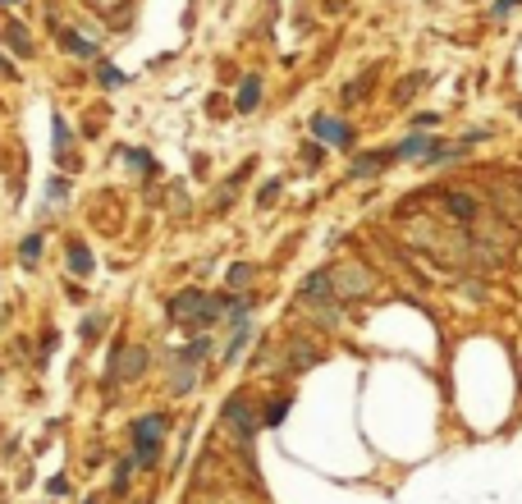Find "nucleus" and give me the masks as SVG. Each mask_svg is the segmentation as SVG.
Returning a JSON list of instances; mask_svg holds the SVG:
<instances>
[{"label":"nucleus","instance_id":"5","mask_svg":"<svg viewBox=\"0 0 522 504\" xmlns=\"http://www.w3.org/2000/svg\"><path fill=\"white\" fill-rule=\"evenodd\" d=\"M69 270L74 275H92V252H87V244H69Z\"/></svg>","mask_w":522,"mask_h":504},{"label":"nucleus","instance_id":"16","mask_svg":"<svg viewBox=\"0 0 522 504\" xmlns=\"http://www.w3.org/2000/svg\"><path fill=\"white\" fill-rule=\"evenodd\" d=\"M248 280H253V266H234V270H229V285H248Z\"/></svg>","mask_w":522,"mask_h":504},{"label":"nucleus","instance_id":"18","mask_svg":"<svg viewBox=\"0 0 522 504\" xmlns=\"http://www.w3.org/2000/svg\"><path fill=\"white\" fill-rule=\"evenodd\" d=\"M55 147H69V129H64V120H55Z\"/></svg>","mask_w":522,"mask_h":504},{"label":"nucleus","instance_id":"14","mask_svg":"<svg viewBox=\"0 0 522 504\" xmlns=\"http://www.w3.org/2000/svg\"><path fill=\"white\" fill-rule=\"evenodd\" d=\"M449 211H453V216H463V220H468V216H472V211H477V207H472L468 197H449Z\"/></svg>","mask_w":522,"mask_h":504},{"label":"nucleus","instance_id":"8","mask_svg":"<svg viewBox=\"0 0 522 504\" xmlns=\"http://www.w3.org/2000/svg\"><path fill=\"white\" fill-rule=\"evenodd\" d=\"M261 101V79H243V87H238V110H253V105Z\"/></svg>","mask_w":522,"mask_h":504},{"label":"nucleus","instance_id":"4","mask_svg":"<svg viewBox=\"0 0 522 504\" xmlns=\"http://www.w3.org/2000/svg\"><path fill=\"white\" fill-rule=\"evenodd\" d=\"M312 129L321 133L325 142H340V147H344L348 138H353V133H348V124H340V120H312Z\"/></svg>","mask_w":522,"mask_h":504},{"label":"nucleus","instance_id":"9","mask_svg":"<svg viewBox=\"0 0 522 504\" xmlns=\"http://www.w3.org/2000/svg\"><path fill=\"white\" fill-rule=\"evenodd\" d=\"M5 37H9V46H14L18 55H33V42H28V28H23V23H9Z\"/></svg>","mask_w":522,"mask_h":504},{"label":"nucleus","instance_id":"20","mask_svg":"<svg viewBox=\"0 0 522 504\" xmlns=\"http://www.w3.org/2000/svg\"><path fill=\"white\" fill-rule=\"evenodd\" d=\"M5 5H18V0H5Z\"/></svg>","mask_w":522,"mask_h":504},{"label":"nucleus","instance_id":"13","mask_svg":"<svg viewBox=\"0 0 522 504\" xmlns=\"http://www.w3.org/2000/svg\"><path fill=\"white\" fill-rule=\"evenodd\" d=\"M129 472H133V459H124L120 468H115V491H124V486H129Z\"/></svg>","mask_w":522,"mask_h":504},{"label":"nucleus","instance_id":"17","mask_svg":"<svg viewBox=\"0 0 522 504\" xmlns=\"http://www.w3.org/2000/svg\"><path fill=\"white\" fill-rule=\"evenodd\" d=\"M101 83H105V87H120V83H124V74H120V69H110V64H105V69H101Z\"/></svg>","mask_w":522,"mask_h":504},{"label":"nucleus","instance_id":"12","mask_svg":"<svg viewBox=\"0 0 522 504\" xmlns=\"http://www.w3.org/2000/svg\"><path fill=\"white\" fill-rule=\"evenodd\" d=\"M427 147H431L427 138H408V142H403L399 151H394V156H417V151H427Z\"/></svg>","mask_w":522,"mask_h":504},{"label":"nucleus","instance_id":"21","mask_svg":"<svg viewBox=\"0 0 522 504\" xmlns=\"http://www.w3.org/2000/svg\"><path fill=\"white\" fill-rule=\"evenodd\" d=\"M87 504H96V500H87Z\"/></svg>","mask_w":522,"mask_h":504},{"label":"nucleus","instance_id":"7","mask_svg":"<svg viewBox=\"0 0 522 504\" xmlns=\"http://www.w3.org/2000/svg\"><path fill=\"white\" fill-rule=\"evenodd\" d=\"M142 367H147V353H142V348H124L120 353V376H138Z\"/></svg>","mask_w":522,"mask_h":504},{"label":"nucleus","instance_id":"15","mask_svg":"<svg viewBox=\"0 0 522 504\" xmlns=\"http://www.w3.org/2000/svg\"><path fill=\"white\" fill-rule=\"evenodd\" d=\"M18 252H23V261H33L37 252H42V239H37V234H33V239H23V248H18Z\"/></svg>","mask_w":522,"mask_h":504},{"label":"nucleus","instance_id":"11","mask_svg":"<svg viewBox=\"0 0 522 504\" xmlns=\"http://www.w3.org/2000/svg\"><path fill=\"white\" fill-rule=\"evenodd\" d=\"M284 418H289V399H279V403H270V413L261 418V426H279Z\"/></svg>","mask_w":522,"mask_h":504},{"label":"nucleus","instance_id":"10","mask_svg":"<svg viewBox=\"0 0 522 504\" xmlns=\"http://www.w3.org/2000/svg\"><path fill=\"white\" fill-rule=\"evenodd\" d=\"M64 46H69L74 55H83V60H92V55H96V46L87 42V37H79V33H69V37H64Z\"/></svg>","mask_w":522,"mask_h":504},{"label":"nucleus","instance_id":"19","mask_svg":"<svg viewBox=\"0 0 522 504\" xmlns=\"http://www.w3.org/2000/svg\"><path fill=\"white\" fill-rule=\"evenodd\" d=\"M0 74H5V79H14V64H9L5 55H0Z\"/></svg>","mask_w":522,"mask_h":504},{"label":"nucleus","instance_id":"3","mask_svg":"<svg viewBox=\"0 0 522 504\" xmlns=\"http://www.w3.org/2000/svg\"><path fill=\"white\" fill-rule=\"evenodd\" d=\"M225 418H229V426L238 431V440H253V431H257V418L248 413V399H229V403H225Z\"/></svg>","mask_w":522,"mask_h":504},{"label":"nucleus","instance_id":"2","mask_svg":"<svg viewBox=\"0 0 522 504\" xmlns=\"http://www.w3.org/2000/svg\"><path fill=\"white\" fill-rule=\"evenodd\" d=\"M161 435H166V418H138L133 422V463H156Z\"/></svg>","mask_w":522,"mask_h":504},{"label":"nucleus","instance_id":"1","mask_svg":"<svg viewBox=\"0 0 522 504\" xmlns=\"http://www.w3.org/2000/svg\"><path fill=\"white\" fill-rule=\"evenodd\" d=\"M170 316L179 326H211L220 316V298H207L197 289H183V294L170 298Z\"/></svg>","mask_w":522,"mask_h":504},{"label":"nucleus","instance_id":"6","mask_svg":"<svg viewBox=\"0 0 522 504\" xmlns=\"http://www.w3.org/2000/svg\"><path fill=\"white\" fill-rule=\"evenodd\" d=\"M207 348H211V339H207V335H197V339H192V344H188V348H183V353H179V362H183V367H188V372H192V367H197L202 357H207Z\"/></svg>","mask_w":522,"mask_h":504}]
</instances>
